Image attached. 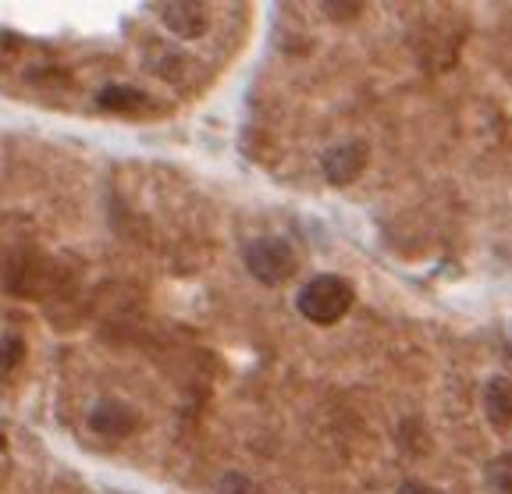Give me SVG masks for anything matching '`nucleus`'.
<instances>
[{"label":"nucleus","mask_w":512,"mask_h":494,"mask_svg":"<svg viewBox=\"0 0 512 494\" xmlns=\"http://www.w3.org/2000/svg\"><path fill=\"white\" fill-rule=\"evenodd\" d=\"M136 413L121 402H100V406L89 413V427H93L100 438H125V434L136 431Z\"/></svg>","instance_id":"4"},{"label":"nucleus","mask_w":512,"mask_h":494,"mask_svg":"<svg viewBox=\"0 0 512 494\" xmlns=\"http://www.w3.org/2000/svg\"><path fill=\"white\" fill-rule=\"evenodd\" d=\"M363 164H367V146L363 143H349V146H338L324 157V171L335 185H349L360 178Z\"/></svg>","instance_id":"5"},{"label":"nucleus","mask_w":512,"mask_h":494,"mask_svg":"<svg viewBox=\"0 0 512 494\" xmlns=\"http://www.w3.org/2000/svg\"><path fill=\"white\" fill-rule=\"evenodd\" d=\"M484 413L495 427L509 431L512 427V381L509 377H491L484 388Z\"/></svg>","instance_id":"6"},{"label":"nucleus","mask_w":512,"mask_h":494,"mask_svg":"<svg viewBox=\"0 0 512 494\" xmlns=\"http://www.w3.org/2000/svg\"><path fill=\"white\" fill-rule=\"evenodd\" d=\"M488 487L491 494H512V455H498L488 466Z\"/></svg>","instance_id":"8"},{"label":"nucleus","mask_w":512,"mask_h":494,"mask_svg":"<svg viewBox=\"0 0 512 494\" xmlns=\"http://www.w3.org/2000/svg\"><path fill=\"white\" fill-rule=\"evenodd\" d=\"M246 267L256 281H264V285H281L296 274V253L288 246L285 239H256L246 246Z\"/></svg>","instance_id":"2"},{"label":"nucleus","mask_w":512,"mask_h":494,"mask_svg":"<svg viewBox=\"0 0 512 494\" xmlns=\"http://www.w3.org/2000/svg\"><path fill=\"white\" fill-rule=\"evenodd\" d=\"M399 494H441V491L431 484H420V480H409V484L399 487Z\"/></svg>","instance_id":"9"},{"label":"nucleus","mask_w":512,"mask_h":494,"mask_svg":"<svg viewBox=\"0 0 512 494\" xmlns=\"http://www.w3.org/2000/svg\"><path fill=\"white\" fill-rule=\"evenodd\" d=\"M352 306V285L335 274H320L299 292V313L310 324H335L349 313Z\"/></svg>","instance_id":"1"},{"label":"nucleus","mask_w":512,"mask_h":494,"mask_svg":"<svg viewBox=\"0 0 512 494\" xmlns=\"http://www.w3.org/2000/svg\"><path fill=\"white\" fill-rule=\"evenodd\" d=\"M100 107L114 114H143L146 107H150V100H146V93H139V89L111 86L100 93Z\"/></svg>","instance_id":"7"},{"label":"nucleus","mask_w":512,"mask_h":494,"mask_svg":"<svg viewBox=\"0 0 512 494\" xmlns=\"http://www.w3.org/2000/svg\"><path fill=\"white\" fill-rule=\"evenodd\" d=\"M153 11L160 15V22L175 32L178 40H200L207 32L210 18L203 4H192V0H175V4H153Z\"/></svg>","instance_id":"3"}]
</instances>
